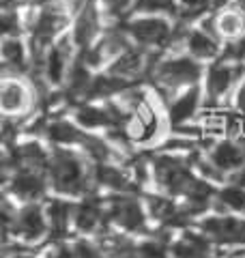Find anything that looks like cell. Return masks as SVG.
Returning a JSON list of instances; mask_svg holds the SVG:
<instances>
[{"instance_id":"obj_33","label":"cell","mask_w":245,"mask_h":258,"mask_svg":"<svg viewBox=\"0 0 245 258\" xmlns=\"http://www.w3.org/2000/svg\"><path fill=\"white\" fill-rule=\"evenodd\" d=\"M136 11H144V13L170 11V13H174V0H138Z\"/></svg>"},{"instance_id":"obj_14","label":"cell","mask_w":245,"mask_h":258,"mask_svg":"<svg viewBox=\"0 0 245 258\" xmlns=\"http://www.w3.org/2000/svg\"><path fill=\"white\" fill-rule=\"evenodd\" d=\"M103 215H105L103 200H101V198H97V196H88V198H84V200H82V203L78 205L73 220H76L78 230H82V232H91V230H95L97 226L101 224Z\"/></svg>"},{"instance_id":"obj_43","label":"cell","mask_w":245,"mask_h":258,"mask_svg":"<svg viewBox=\"0 0 245 258\" xmlns=\"http://www.w3.org/2000/svg\"><path fill=\"white\" fill-rule=\"evenodd\" d=\"M18 258H32V256H18Z\"/></svg>"},{"instance_id":"obj_22","label":"cell","mask_w":245,"mask_h":258,"mask_svg":"<svg viewBox=\"0 0 245 258\" xmlns=\"http://www.w3.org/2000/svg\"><path fill=\"white\" fill-rule=\"evenodd\" d=\"M144 64H146L144 54L129 47V50H127V52H122L118 58H114V62L110 64V74L129 80V78H134V76L140 74Z\"/></svg>"},{"instance_id":"obj_38","label":"cell","mask_w":245,"mask_h":258,"mask_svg":"<svg viewBox=\"0 0 245 258\" xmlns=\"http://www.w3.org/2000/svg\"><path fill=\"white\" fill-rule=\"evenodd\" d=\"M198 168L200 172L207 176V181H219L224 176V172L213 164V161H198Z\"/></svg>"},{"instance_id":"obj_4","label":"cell","mask_w":245,"mask_h":258,"mask_svg":"<svg viewBox=\"0 0 245 258\" xmlns=\"http://www.w3.org/2000/svg\"><path fill=\"white\" fill-rule=\"evenodd\" d=\"M105 220L114 222L127 232H138L146 228V215L140 203L129 196H112L105 207Z\"/></svg>"},{"instance_id":"obj_39","label":"cell","mask_w":245,"mask_h":258,"mask_svg":"<svg viewBox=\"0 0 245 258\" xmlns=\"http://www.w3.org/2000/svg\"><path fill=\"white\" fill-rule=\"evenodd\" d=\"M47 258H76V254L73 252H69V247H65V245H60V247H56L54 252L47 256Z\"/></svg>"},{"instance_id":"obj_35","label":"cell","mask_w":245,"mask_h":258,"mask_svg":"<svg viewBox=\"0 0 245 258\" xmlns=\"http://www.w3.org/2000/svg\"><path fill=\"white\" fill-rule=\"evenodd\" d=\"M3 32H5L7 37H15L20 32L18 13L11 11V9H5V13H3Z\"/></svg>"},{"instance_id":"obj_18","label":"cell","mask_w":245,"mask_h":258,"mask_svg":"<svg viewBox=\"0 0 245 258\" xmlns=\"http://www.w3.org/2000/svg\"><path fill=\"white\" fill-rule=\"evenodd\" d=\"M71 213H73L71 203H67V200H63V198H54V200H50V203L45 205L47 222H50V228H52L56 239L67 235Z\"/></svg>"},{"instance_id":"obj_10","label":"cell","mask_w":245,"mask_h":258,"mask_svg":"<svg viewBox=\"0 0 245 258\" xmlns=\"http://www.w3.org/2000/svg\"><path fill=\"white\" fill-rule=\"evenodd\" d=\"M11 191L18 198H24V200L41 198L45 194L43 174H41L39 170H32V168H22V170H15L13 181H11Z\"/></svg>"},{"instance_id":"obj_27","label":"cell","mask_w":245,"mask_h":258,"mask_svg":"<svg viewBox=\"0 0 245 258\" xmlns=\"http://www.w3.org/2000/svg\"><path fill=\"white\" fill-rule=\"evenodd\" d=\"M3 60H5V67L11 69L13 74H22L28 64V52L18 39L7 37L3 43Z\"/></svg>"},{"instance_id":"obj_12","label":"cell","mask_w":245,"mask_h":258,"mask_svg":"<svg viewBox=\"0 0 245 258\" xmlns=\"http://www.w3.org/2000/svg\"><path fill=\"white\" fill-rule=\"evenodd\" d=\"M69 56H71V41H69V37H63L45 56L43 71H45L47 82H52V84H60L63 82L65 71H67Z\"/></svg>"},{"instance_id":"obj_2","label":"cell","mask_w":245,"mask_h":258,"mask_svg":"<svg viewBox=\"0 0 245 258\" xmlns=\"http://www.w3.org/2000/svg\"><path fill=\"white\" fill-rule=\"evenodd\" d=\"M153 172L157 185L168 191L170 196H178V194H187L194 185V176L190 170V159L172 157V155H159L153 161Z\"/></svg>"},{"instance_id":"obj_15","label":"cell","mask_w":245,"mask_h":258,"mask_svg":"<svg viewBox=\"0 0 245 258\" xmlns=\"http://www.w3.org/2000/svg\"><path fill=\"white\" fill-rule=\"evenodd\" d=\"M211 161L222 172L236 170V168H241L245 164V149L234 142H219L213 149V153H211Z\"/></svg>"},{"instance_id":"obj_19","label":"cell","mask_w":245,"mask_h":258,"mask_svg":"<svg viewBox=\"0 0 245 258\" xmlns=\"http://www.w3.org/2000/svg\"><path fill=\"white\" fill-rule=\"evenodd\" d=\"M93 176L97 183L105 185L114 191H132L136 189V185L129 181V176L125 172H120V168L112 166V164H97L95 170H93Z\"/></svg>"},{"instance_id":"obj_21","label":"cell","mask_w":245,"mask_h":258,"mask_svg":"<svg viewBox=\"0 0 245 258\" xmlns=\"http://www.w3.org/2000/svg\"><path fill=\"white\" fill-rule=\"evenodd\" d=\"M45 134L54 144H65V147H71V144H82L86 140V136L80 132L76 125H71L69 120H52L45 127Z\"/></svg>"},{"instance_id":"obj_11","label":"cell","mask_w":245,"mask_h":258,"mask_svg":"<svg viewBox=\"0 0 245 258\" xmlns=\"http://www.w3.org/2000/svg\"><path fill=\"white\" fill-rule=\"evenodd\" d=\"M149 211L151 215L157 220L159 224L168 226V228H178V226H185L190 220V213L178 209L170 198H161V196H149Z\"/></svg>"},{"instance_id":"obj_25","label":"cell","mask_w":245,"mask_h":258,"mask_svg":"<svg viewBox=\"0 0 245 258\" xmlns=\"http://www.w3.org/2000/svg\"><path fill=\"white\" fill-rule=\"evenodd\" d=\"M76 120L86 127V129H97V127H114V116L110 108H97V106H82L76 112Z\"/></svg>"},{"instance_id":"obj_40","label":"cell","mask_w":245,"mask_h":258,"mask_svg":"<svg viewBox=\"0 0 245 258\" xmlns=\"http://www.w3.org/2000/svg\"><path fill=\"white\" fill-rule=\"evenodd\" d=\"M236 108L245 112V82L239 86V91H236Z\"/></svg>"},{"instance_id":"obj_28","label":"cell","mask_w":245,"mask_h":258,"mask_svg":"<svg viewBox=\"0 0 245 258\" xmlns=\"http://www.w3.org/2000/svg\"><path fill=\"white\" fill-rule=\"evenodd\" d=\"M129 88V80L118 78V76H97L93 80L91 88H88L86 97H110L114 93L127 91Z\"/></svg>"},{"instance_id":"obj_17","label":"cell","mask_w":245,"mask_h":258,"mask_svg":"<svg viewBox=\"0 0 245 258\" xmlns=\"http://www.w3.org/2000/svg\"><path fill=\"white\" fill-rule=\"evenodd\" d=\"M211 245L209 237L198 235V232H187V235L172 245L174 258H209Z\"/></svg>"},{"instance_id":"obj_31","label":"cell","mask_w":245,"mask_h":258,"mask_svg":"<svg viewBox=\"0 0 245 258\" xmlns=\"http://www.w3.org/2000/svg\"><path fill=\"white\" fill-rule=\"evenodd\" d=\"M138 258H168V247L159 239H146L136 249Z\"/></svg>"},{"instance_id":"obj_3","label":"cell","mask_w":245,"mask_h":258,"mask_svg":"<svg viewBox=\"0 0 245 258\" xmlns=\"http://www.w3.org/2000/svg\"><path fill=\"white\" fill-rule=\"evenodd\" d=\"M155 76H157V82L161 84L163 93H170L176 86L196 84L202 76V67L198 60L190 58V56H178V58H168L159 62L155 69Z\"/></svg>"},{"instance_id":"obj_34","label":"cell","mask_w":245,"mask_h":258,"mask_svg":"<svg viewBox=\"0 0 245 258\" xmlns=\"http://www.w3.org/2000/svg\"><path fill=\"white\" fill-rule=\"evenodd\" d=\"M73 254H76V258H103L101 249H97L93 243H88L84 239H78L73 243Z\"/></svg>"},{"instance_id":"obj_8","label":"cell","mask_w":245,"mask_h":258,"mask_svg":"<svg viewBox=\"0 0 245 258\" xmlns=\"http://www.w3.org/2000/svg\"><path fill=\"white\" fill-rule=\"evenodd\" d=\"M65 22H67V18L63 11H58L56 7H43L32 22V43L45 47L47 41H52L63 30Z\"/></svg>"},{"instance_id":"obj_29","label":"cell","mask_w":245,"mask_h":258,"mask_svg":"<svg viewBox=\"0 0 245 258\" xmlns=\"http://www.w3.org/2000/svg\"><path fill=\"white\" fill-rule=\"evenodd\" d=\"M215 24V30L219 32V35H224V37H234V35H239V32L243 30V18H241V13L239 11H232V9H228L224 13H219L217 18L213 20Z\"/></svg>"},{"instance_id":"obj_1","label":"cell","mask_w":245,"mask_h":258,"mask_svg":"<svg viewBox=\"0 0 245 258\" xmlns=\"http://www.w3.org/2000/svg\"><path fill=\"white\" fill-rule=\"evenodd\" d=\"M50 176L54 189L67 194V196L86 194L91 187V174H88L84 161L67 149H56L52 153Z\"/></svg>"},{"instance_id":"obj_26","label":"cell","mask_w":245,"mask_h":258,"mask_svg":"<svg viewBox=\"0 0 245 258\" xmlns=\"http://www.w3.org/2000/svg\"><path fill=\"white\" fill-rule=\"evenodd\" d=\"M18 153H20V161L26 168H32V170H39V172L50 170L52 157L43 151V147H41L39 142H32V140L30 142H24L22 147L18 149Z\"/></svg>"},{"instance_id":"obj_6","label":"cell","mask_w":245,"mask_h":258,"mask_svg":"<svg viewBox=\"0 0 245 258\" xmlns=\"http://www.w3.org/2000/svg\"><path fill=\"white\" fill-rule=\"evenodd\" d=\"M200 230L204 237L213 239L215 243L224 245H245V220L236 217H207L200 222Z\"/></svg>"},{"instance_id":"obj_41","label":"cell","mask_w":245,"mask_h":258,"mask_svg":"<svg viewBox=\"0 0 245 258\" xmlns=\"http://www.w3.org/2000/svg\"><path fill=\"white\" fill-rule=\"evenodd\" d=\"M230 181L236 185V187H245V166H243L236 174H232V179H230Z\"/></svg>"},{"instance_id":"obj_42","label":"cell","mask_w":245,"mask_h":258,"mask_svg":"<svg viewBox=\"0 0 245 258\" xmlns=\"http://www.w3.org/2000/svg\"><path fill=\"white\" fill-rule=\"evenodd\" d=\"M239 144H241V147L245 149V136H241V138H239Z\"/></svg>"},{"instance_id":"obj_16","label":"cell","mask_w":245,"mask_h":258,"mask_svg":"<svg viewBox=\"0 0 245 258\" xmlns=\"http://www.w3.org/2000/svg\"><path fill=\"white\" fill-rule=\"evenodd\" d=\"M198 106H200V91L198 88H190L187 93L176 97V99L170 103V110H168L170 123L178 127L181 123H185V120H190L196 114Z\"/></svg>"},{"instance_id":"obj_5","label":"cell","mask_w":245,"mask_h":258,"mask_svg":"<svg viewBox=\"0 0 245 258\" xmlns=\"http://www.w3.org/2000/svg\"><path fill=\"white\" fill-rule=\"evenodd\" d=\"M129 37L146 47H159L172 43V26L163 18H140L127 24Z\"/></svg>"},{"instance_id":"obj_13","label":"cell","mask_w":245,"mask_h":258,"mask_svg":"<svg viewBox=\"0 0 245 258\" xmlns=\"http://www.w3.org/2000/svg\"><path fill=\"white\" fill-rule=\"evenodd\" d=\"M97 32H99V13H97V9L93 5H88L78 15L76 26H73L71 41L86 50V47H91L93 39L97 37Z\"/></svg>"},{"instance_id":"obj_37","label":"cell","mask_w":245,"mask_h":258,"mask_svg":"<svg viewBox=\"0 0 245 258\" xmlns=\"http://www.w3.org/2000/svg\"><path fill=\"white\" fill-rule=\"evenodd\" d=\"M105 11H108L112 18H120L122 13L129 9V5H132V0H101Z\"/></svg>"},{"instance_id":"obj_36","label":"cell","mask_w":245,"mask_h":258,"mask_svg":"<svg viewBox=\"0 0 245 258\" xmlns=\"http://www.w3.org/2000/svg\"><path fill=\"white\" fill-rule=\"evenodd\" d=\"M226 58L236 60V62L245 60V37L236 39V41H232L230 45L226 47Z\"/></svg>"},{"instance_id":"obj_30","label":"cell","mask_w":245,"mask_h":258,"mask_svg":"<svg viewBox=\"0 0 245 258\" xmlns=\"http://www.w3.org/2000/svg\"><path fill=\"white\" fill-rule=\"evenodd\" d=\"M217 207L245 215V191L243 187H226L217 194Z\"/></svg>"},{"instance_id":"obj_9","label":"cell","mask_w":245,"mask_h":258,"mask_svg":"<svg viewBox=\"0 0 245 258\" xmlns=\"http://www.w3.org/2000/svg\"><path fill=\"white\" fill-rule=\"evenodd\" d=\"M243 74L241 64H228V62H215L207 74V93L213 101L224 97L232 88V84Z\"/></svg>"},{"instance_id":"obj_20","label":"cell","mask_w":245,"mask_h":258,"mask_svg":"<svg viewBox=\"0 0 245 258\" xmlns=\"http://www.w3.org/2000/svg\"><path fill=\"white\" fill-rule=\"evenodd\" d=\"M185 43H187V50H190L196 58H215L219 54V45L215 41V37L204 28L187 32Z\"/></svg>"},{"instance_id":"obj_32","label":"cell","mask_w":245,"mask_h":258,"mask_svg":"<svg viewBox=\"0 0 245 258\" xmlns=\"http://www.w3.org/2000/svg\"><path fill=\"white\" fill-rule=\"evenodd\" d=\"M209 7V0H181V18L187 22V20H194L198 18V15H202L204 11H207Z\"/></svg>"},{"instance_id":"obj_24","label":"cell","mask_w":245,"mask_h":258,"mask_svg":"<svg viewBox=\"0 0 245 258\" xmlns=\"http://www.w3.org/2000/svg\"><path fill=\"white\" fill-rule=\"evenodd\" d=\"M213 196H215V189L211 187L209 183H204V181H198V179H196L194 185L190 187V191L185 194V198H187V209H185V211L190 213V215H196V213L207 211V207L211 205Z\"/></svg>"},{"instance_id":"obj_23","label":"cell","mask_w":245,"mask_h":258,"mask_svg":"<svg viewBox=\"0 0 245 258\" xmlns=\"http://www.w3.org/2000/svg\"><path fill=\"white\" fill-rule=\"evenodd\" d=\"M0 103L7 114H18V112L28 108V91L20 82H5L3 95H0Z\"/></svg>"},{"instance_id":"obj_7","label":"cell","mask_w":245,"mask_h":258,"mask_svg":"<svg viewBox=\"0 0 245 258\" xmlns=\"http://www.w3.org/2000/svg\"><path fill=\"white\" fill-rule=\"evenodd\" d=\"M47 220L39 205H26L15 213V235H20L28 243H37L45 237Z\"/></svg>"}]
</instances>
